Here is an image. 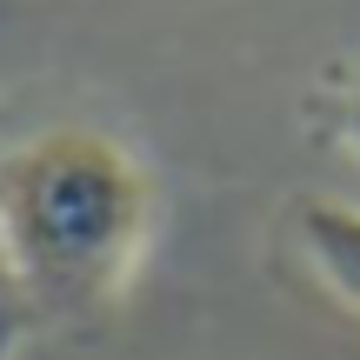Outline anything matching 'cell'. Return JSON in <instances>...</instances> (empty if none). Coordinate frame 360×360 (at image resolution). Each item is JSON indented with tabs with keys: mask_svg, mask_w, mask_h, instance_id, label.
I'll use <instances>...</instances> for the list:
<instances>
[{
	"mask_svg": "<svg viewBox=\"0 0 360 360\" xmlns=\"http://www.w3.org/2000/svg\"><path fill=\"white\" fill-rule=\"evenodd\" d=\"M154 187L94 127H40L0 147V267L40 314H101L147 247Z\"/></svg>",
	"mask_w": 360,
	"mask_h": 360,
	"instance_id": "cell-1",
	"label": "cell"
},
{
	"mask_svg": "<svg viewBox=\"0 0 360 360\" xmlns=\"http://www.w3.org/2000/svg\"><path fill=\"white\" fill-rule=\"evenodd\" d=\"M300 254H307L314 281L347 314H360V207H340V200L300 207Z\"/></svg>",
	"mask_w": 360,
	"mask_h": 360,
	"instance_id": "cell-2",
	"label": "cell"
},
{
	"mask_svg": "<svg viewBox=\"0 0 360 360\" xmlns=\"http://www.w3.org/2000/svg\"><path fill=\"white\" fill-rule=\"evenodd\" d=\"M340 134H347V147L360 154V87L347 94V114H340Z\"/></svg>",
	"mask_w": 360,
	"mask_h": 360,
	"instance_id": "cell-3",
	"label": "cell"
}]
</instances>
